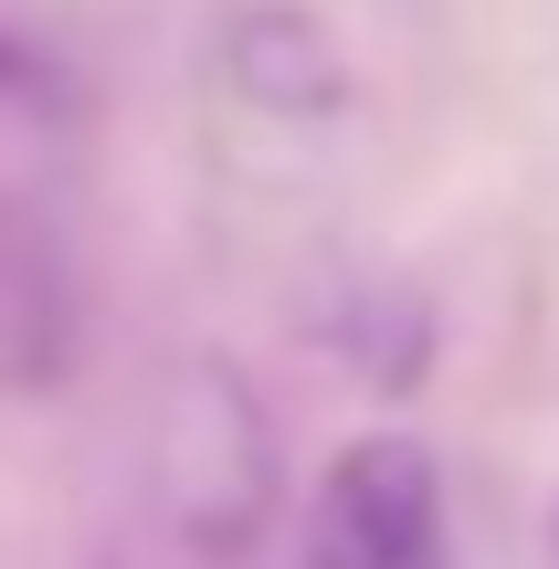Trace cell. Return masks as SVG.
Segmentation results:
<instances>
[{
  "mask_svg": "<svg viewBox=\"0 0 559 569\" xmlns=\"http://www.w3.org/2000/svg\"><path fill=\"white\" fill-rule=\"evenodd\" d=\"M274 517H286V465L264 401L222 359H190L148 411L127 549L106 569H253Z\"/></svg>",
  "mask_w": 559,
  "mask_h": 569,
  "instance_id": "obj_1",
  "label": "cell"
},
{
  "mask_svg": "<svg viewBox=\"0 0 559 569\" xmlns=\"http://www.w3.org/2000/svg\"><path fill=\"white\" fill-rule=\"evenodd\" d=\"M84 348V284L63 232L21 190H0V401H42L74 380Z\"/></svg>",
  "mask_w": 559,
  "mask_h": 569,
  "instance_id": "obj_3",
  "label": "cell"
},
{
  "mask_svg": "<svg viewBox=\"0 0 559 569\" xmlns=\"http://www.w3.org/2000/svg\"><path fill=\"white\" fill-rule=\"evenodd\" d=\"M549 549H559V528H549Z\"/></svg>",
  "mask_w": 559,
  "mask_h": 569,
  "instance_id": "obj_4",
  "label": "cell"
},
{
  "mask_svg": "<svg viewBox=\"0 0 559 569\" xmlns=\"http://www.w3.org/2000/svg\"><path fill=\"white\" fill-rule=\"evenodd\" d=\"M286 569H465L455 559V507H443V465L412 432H359L317 465L296 496Z\"/></svg>",
  "mask_w": 559,
  "mask_h": 569,
  "instance_id": "obj_2",
  "label": "cell"
}]
</instances>
